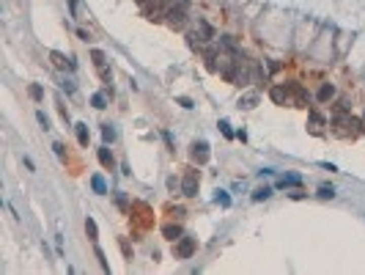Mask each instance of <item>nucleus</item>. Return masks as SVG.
<instances>
[{
	"label": "nucleus",
	"instance_id": "obj_1",
	"mask_svg": "<svg viewBox=\"0 0 365 275\" xmlns=\"http://www.w3.org/2000/svg\"><path fill=\"white\" fill-rule=\"evenodd\" d=\"M333 132L335 135H341V138H360L362 132H365V121L362 118H357V116H351L349 110H341V113H335L333 116Z\"/></svg>",
	"mask_w": 365,
	"mask_h": 275
},
{
	"label": "nucleus",
	"instance_id": "obj_2",
	"mask_svg": "<svg viewBox=\"0 0 365 275\" xmlns=\"http://www.w3.org/2000/svg\"><path fill=\"white\" fill-rule=\"evenodd\" d=\"M138 3H140L143 14L151 19V22L162 19V17H165V11H168V3H165V0H138Z\"/></svg>",
	"mask_w": 365,
	"mask_h": 275
},
{
	"label": "nucleus",
	"instance_id": "obj_3",
	"mask_svg": "<svg viewBox=\"0 0 365 275\" xmlns=\"http://www.w3.org/2000/svg\"><path fill=\"white\" fill-rule=\"evenodd\" d=\"M165 22L171 25L173 30H181L187 25V9H181V6H168L165 11Z\"/></svg>",
	"mask_w": 365,
	"mask_h": 275
},
{
	"label": "nucleus",
	"instance_id": "obj_4",
	"mask_svg": "<svg viewBox=\"0 0 365 275\" xmlns=\"http://www.w3.org/2000/svg\"><path fill=\"white\" fill-rule=\"evenodd\" d=\"M195 248H198V242H195L192 237H179L173 245V256L176 259H190L195 253Z\"/></svg>",
	"mask_w": 365,
	"mask_h": 275
},
{
	"label": "nucleus",
	"instance_id": "obj_5",
	"mask_svg": "<svg viewBox=\"0 0 365 275\" xmlns=\"http://www.w3.org/2000/svg\"><path fill=\"white\" fill-rule=\"evenodd\" d=\"M190 160L195 165H206L209 163V143L206 140H195L192 149H190Z\"/></svg>",
	"mask_w": 365,
	"mask_h": 275
},
{
	"label": "nucleus",
	"instance_id": "obj_6",
	"mask_svg": "<svg viewBox=\"0 0 365 275\" xmlns=\"http://www.w3.org/2000/svg\"><path fill=\"white\" fill-rule=\"evenodd\" d=\"M286 88H288V94H291V105H296V107H308L310 97H308V91L302 88L300 83H288Z\"/></svg>",
	"mask_w": 365,
	"mask_h": 275
},
{
	"label": "nucleus",
	"instance_id": "obj_7",
	"mask_svg": "<svg viewBox=\"0 0 365 275\" xmlns=\"http://www.w3.org/2000/svg\"><path fill=\"white\" fill-rule=\"evenodd\" d=\"M181 193L184 196H198V171H187L181 179Z\"/></svg>",
	"mask_w": 365,
	"mask_h": 275
},
{
	"label": "nucleus",
	"instance_id": "obj_8",
	"mask_svg": "<svg viewBox=\"0 0 365 275\" xmlns=\"http://www.w3.org/2000/svg\"><path fill=\"white\" fill-rule=\"evenodd\" d=\"M91 58H93V66L99 69V75H102L105 83H110V69H107V58H105V52L102 50H93L91 52Z\"/></svg>",
	"mask_w": 365,
	"mask_h": 275
},
{
	"label": "nucleus",
	"instance_id": "obj_9",
	"mask_svg": "<svg viewBox=\"0 0 365 275\" xmlns=\"http://www.w3.org/2000/svg\"><path fill=\"white\" fill-rule=\"evenodd\" d=\"M269 97H272L278 105H291V94H288L286 85H275V88L269 91Z\"/></svg>",
	"mask_w": 365,
	"mask_h": 275
},
{
	"label": "nucleus",
	"instance_id": "obj_10",
	"mask_svg": "<svg viewBox=\"0 0 365 275\" xmlns=\"http://www.w3.org/2000/svg\"><path fill=\"white\" fill-rule=\"evenodd\" d=\"M50 61H52V66H55V69H66V66H69V69H74V64L63 55V52H58V50L50 52Z\"/></svg>",
	"mask_w": 365,
	"mask_h": 275
},
{
	"label": "nucleus",
	"instance_id": "obj_11",
	"mask_svg": "<svg viewBox=\"0 0 365 275\" xmlns=\"http://www.w3.org/2000/svg\"><path fill=\"white\" fill-rule=\"evenodd\" d=\"M187 44H190L192 50H201V52H204V50H206V39H204V33H198V30L187 33Z\"/></svg>",
	"mask_w": 365,
	"mask_h": 275
},
{
	"label": "nucleus",
	"instance_id": "obj_12",
	"mask_svg": "<svg viewBox=\"0 0 365 275\" xmlns=\"http://www.w3.org/2000/svg\"><path fill=\"white\" fill-rule=\"evenodd\" d=\"M310 132H313V135H321V130H324V116H321V113H310Z\"/></svg>",
	"mask_w": 365,
	"mask_h": 275
},
{
	"label": "nucleus",
	"instance_id": "obj_13",
	"mask_svg": "<svg viewBox=\"0 0 365 275\" xmlns=\"http://www.w3.org/2000/svg\"><path fill=\"white\" fill-rule=\"evenodd\" d=\"M162 234H165V239H171V242H176V239L179 237H184V231H181V226H165V229H162Z\"/></svg>",
	"mask_w": 365,
	"mask_h": 275
},
{
	"label": "nucleus",
	"instance_id": "obj_14",
	"mask_svg": "<svg viewBox=\"0 0 365 275\" xmlns=\"http://www.w3.org/2000/svg\"><path fill=\"white\" fill-rule=\"evenodd\" d=\"M278 185H280V187H300V185H302V179L296 176V173H286V176H280V179H278Z\"/></svg>",
	"mask_w": 365,
	"mask_h": 275
},
{
	"label": "nucleus",
	"instance_id": "obj_15",
	"mask_svg": "<svg viewBox=\"0 0 365 275\" xmlns=\"http://www.w3.org/2000/svg\"><path fill=\"white\" fill-rule=\"evenodd\" d=\"M269 80V72L263 69V66L258 64V66H253V83H258V85H263Z\"/></svg>",
	"mask_w": 365,
	"mask_h": 275
},
{
	"label": "nucleus",
	"instance_id": "obj_16",
	"mask_svg": "<svg viewBox=\"0 0 365 275\" xmlns=\"http://www.w3.org/2000/svg\"><path fill=\"white\" fill-rule=\"evenodd\" d=\"M198 30L204 33V39H206V42H212V39H214V28L206 22V19H198Z\"/></svg>",
	"mask_w": 365,
	"mask_h": 275
},
{
	"label": "nucleus",
	"instance_id": "obj_17",
	"mask_svg": "<svg viewBox=\"0 0 365 275\" xmlns=\"http://www.w3.org/2000/svg\"><path fill=\"white\" fill-rule=\"evenodd\" d=\"M74 127H77V140H80V146H88V140H91L88 127H85V124H74Z\"/></svg>",
	"mask_w": 365,
	"mask_h": 275
},
{
	"label": "nucleus",
	"instance_id": "obj_18",
	"mask_svg": "<svg viewBox=\"0 0 365 275\" xmlns=\"http://www.w3.org/2000/svg\"><path fill=\"white\" fill-rule=\"evenodd\" d=\"M99 163H102L105 168H113V165H116V160H113L110 149H99Z\"/></svg>",
	"mask_w": 365,
	"mask_h": 275
},
{
	"label": "nucleus",
	"instance_id": "obj_19",
	"mask_svg": "<svg viewBox=\"0 0 365 275\" xmlns=\"http://www.w3.org/2000/svg\"><path fill=\"white\" fill-rule=\"evenodd\" d=\"M91 105L96 107V110H105L107 107V94L105 91H99V94H93V99H91Z\"/></svg>",
	"mask_w": 365,
	"mask_h": 275
},
{
	"label": "nucleus",
	"instance_id": "obj_20",
	"mask_svg": "<svg viewBox=\"0 0 365 275\" xmlns=\"http://www.w3.org/2000/svg\"><path fill=\"white\" fill-rule=\"evenodd\" d=\"M333 97H335V88H333L329 83H324L321 88H319V99H321V102H329Z\"/></svg>",
	"mask_w": 365,
	"mask_h": 275
},
{
	"label": "nucleus",
	"instance_id": "obj_21",
	"mask_svg": "<svg viewBox=\"0 0 365 275\" xmlns=\"http://www.w3.org/2000/svg\"><path fill=\"white\" fill-rule=\"evenodd\" d=\"M91 187L99 193V196H102V193H107V185H105V179L99 176V173H96V176H91Z\"/></svg>",
	"mask_w": 365,
	"mask_h": 275
},
{
	"label": "nucleus",
	"instance_id": "obj_22",
	"mask_svg": "<svg viewBox=\"0 0 365 275\" xmlns=\"http://www.w3.org/2000/svg\"><path fill=\"white\" fill-rule=\"evenodd\" d=\"M272 196V187H258V190L253 193V201H267Z\"/></svg>",
	"mask_w": 365,
	"mask_h": 275
},
{
	"label": "nucleus",
	"instance_id": "obj_23",
	"mask_svg": "<svg viewBox=\"0 0 365 275\" xmlns=\"http://www.w3.org/2000/svg\"><path fill=\"white\" fill-rule=\"evenodd\" d=\"M102 138H105V143H113V140H116V130H113L110 124H105L102 127Z\"/></svg>",
	"mask_w": 365,
	"mask_h": 275
},
{
	"label": "nucleus",
	"instance_id": "obj_24",
	"mask_svg": "<svg viewBox=\"0 0 365 275\" xmlns=\"http://www.w3.org/2000/svg\"><path fill=\"white\" fill-rule=\"evenodd\" d=\"M28 91H30V97L36 99V102H42V99H44V91H42V85H36V83H33Z\"/></svg>",
	"mask_w": 365,
	"mask_h": 275
},
{
	"label": "nucleus",
	"instance_id": "obj_25",
	"mask_svg": "<svg viewBox=\"0 0 365 275\" xmlns=\"http://www.w3.org/2000/svg\"><path fill=\"white\" fill-rule=\"evenodd\" d=\"M85 234H88L91 239H96V223H93V218L85 220Z\"/></svg>",
	"mask_w": 365,
	"mask_h": 275
},
{
	"label": "nucleus",
	"instance_id": "obj_26",
	"mask_svg": "<svg viewBox=\"0 0 365 275\" xmlns=\"http://www.w3.org/2000/svg\"><path fill=\"white\" fill-rule=\"evenodd\" d=\"M319 196H321V198H333V196H335V190H333L329 185H321V187H319Z\"/></svg>",
	"mask_w": 365,
	"mask_h": 275
},
{
	"label": "nucleus",
	"instance_id": "obj_27",
	"mask_svg": "<svg viewBox=\"0 0 365 275\" xmlns=\"http://www.w3.org/2000/svg\"><path fill=\"white\" fill-rule=\"evenodd\" d=\"M255 102H258V97H245V99H242V107H245V110H250V107H255Z\"/></svg>",
	"mask_w": 365,
	"mask_h": 275
},
{
	"label": "nucleus",
	"instance_id": "obj_28",
	"mask_svg": "<svg viewBox=\"0 0 365 275\" xmlns=\"http://www.w3.org/2000/svg\"><path fill=\"white\" fill-rule=\"evenodd\" d=\"M220 132H222V135H225V138H234V132H231V124H228L225 118H222V121H220Z\"/></svg>",
	"mask_w": 365,
	"mask_h": 275
},
{
	"label": "nucleus",
	"instance_id": "obj_29",
	"mask_svg": "<svg viewBox=\"0 0 365 275\" xmlns=\"http://www.w3.org/2000/svg\"><path fill=\"white\" fill-rule=\"evenodd\" d=\"M217 204H222V206H231V198H228V193H225V190H220V193H217Z\"/></svg>",
	"mask_w": 365,
	"mask_h": 275
},
{
	"label": "nucleus",
	"instance_id": "obj_30",
	"mask_svg": "<svg viewBox=\"0 0 365 275\" xmlns=\"http://www.w3.org/2000/svg\"><path fill=\"white\" fill-rule=\"evenodd\" d=\"M36 118H39V124H42L44 130H50V118H47L44 113H36Z\"/></svg>",
	"mask_w": 365,
	"mask_h": 275
},
{
	"label": "nucleus",
	"instance_id": "obj_31",
	"mask_svg": "<svg viewBox=\"0 0 365 275\" xmlns=\"http://www.w3.org/2000/svg\"><path fill=\"white\" fill-rule=\"evenodd\" d=\"M52 149H55L58 157H63V154H66V146H63V143H52Z\"/></svg>",
	"mask_w": 365,
	"mask_h": 275
},
{
	"label": "nucleus",
	"instance_id": "obj_32",
	"mask_svg": "<svg viewBox=\"0 0 365 275\" xmlns=\"http://www.w3.org/2000/svg\"><path fill=\"white\" fill-rule=\"evenodd\" d=\"M187 3L190 0H168V6H181V9H187Z\"/></svg>",
	"mask_w": 365,
	"mask_h": 275
}]
</instances>
